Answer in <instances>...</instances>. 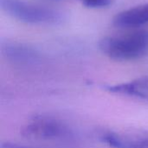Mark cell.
Wrapping results in <instances>:
<instances>
[{
    "label": "cell",
    "mask_w": 148,
    "mask_h": 148,
    "mask_svg": "<svg viewBox=\"0 0 148 148\" xmlns=\"http://www.w3.org/2000/svg\"><path fill=\"white\" fill-rule=\"evenodd\" d=\"M21 135L32 140L62 141L74 138L72 129L62 121L38 115L27 121L21 128Z\"/></svg>",
    "instance_id": "cell-2"
},
{
    "label": "cell",
    "mask_w": 148,
    "mask_h": 148,
    "mask_svg": "<svg viewBox=\"0 0 148 148\" xmlns=\"http://www.w3.org/2000/svg\"><path fill=\"white\" fill-rule=\"evenodd\" d=\"M0 148H39L33 147H29V146H24V145H19L16 143H11V142H4L1 144Z\"/></svg>",
    "instance_id": "cell-8"
},
{
    "label": "cell",
    "mask_w": 148,
    "mask_h": 148,
    "mask_svg": "<svg viewBox=\"0 0 148 148\" xmlns=\"http://www.w3.org/2000/svg\"><path fill=\"white\" fill-rule=\"evenodd\" d=\"M99 140L112 148H148V132L142 130L103 129Z\"/></svg>",
    "instance_id": "cell-4"
},
{
    "label": "cell",
    "mask_w": 148,
    "mask_h": 148,
    "mask_svg": "<svg viewBox=\"0 0 148 148\" xmlns=\"http://www.w3.org/2000/svg\"><path fill=\"white\" fill-rule=\"evenodd\" d=\"M99 47L112 60L124 62L141 58L148 53V30L140 29L103 37Z\"/></svg>",
    "instance_id": "cell-1"
},
{
    "label": "cell",
    "mask_w": 148,
    "mask_h": 148,
    "mask_svg": "<svg viewBox=\"0 0 148 148\" xmlns=\"http://www.w3.org/2000/svg\"><path fill=\"white\" fill-rule=\"evenodd\" d=\"M147 23H148V3L121 11L113 18V24L121 29H132Z\"/></svg>",
    "instance_id": "cell-5"
},
{
    "label": "cell",
    "mask_w": 148,
    "mask_h": 148,
    "mask_svg": "<svg viewBox=\"0 0 148 148\" xmlns=\"http://www.w3.org/2000/svg\"><path fill=\"white\" fill-rule=\"evenodd\" d=\"M85 6L89 8H103L108 6L112 0H80Z\"/></svg>",
    "instance_id": "cell-7"
},
{
    "label": "cell",
    "mask_w": 148,
    "mask_h": 148,
    "mask_svg": "<svg viewBox=\"0 0 148 148\" xmlns=\"http://www.w3.org/2000/svg\"><path fill=\"white\" fill-rule=\"evenodd\" d=\"M0 5L9 16L26 23H51L59 19L56 11L23 0H0Z\"/></svg>",
    "instance_id": "cell-3"
},
{
    "label": "cell",
    "mask_w": 148,
    "mask_h": 148,
    "mask_svg": "<svg viewBox=\"0 0 148 148\" xmlns=\"http://www.w3.org/2000/svg\"><path fill=\"white\" fill-rule=\"evenodd\" d=\"M107 90L114 95L148 101V75L127 82L108 86Z\"/></svg>",
    "instance_id": "cell-6"
}]
</instances>
